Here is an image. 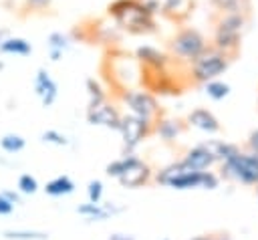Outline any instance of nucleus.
Returning a JSON list of instances; mask_svg holds the SVG:
<instances>
[{
  "label": "nucleus",
  "instance_id": "f257e3e1",
  "mask_svg": "<svg viewBox=\"0 0 258 240\" xmlns=\"http://www.w3.org/2000/svg\"><path fill=\"white\" fill-rule=\"evenodd\" d=\"M107 16L113 18L121 32L133 36L157 32V18L139 0H111L107 4Z\"/></svg>",
  "mask_w": 258,
  "mask_h": 240
},
{
  "label": "nucleus",
  "instance_id": "f03ea898",
  "mask_svg": "<svg viewBox=\"0 0 258 240\" xmlns=\"http://www.w3.org/2000/svg\"><path fill=\"white\" fill-rule=\"evenodd\" d=\"M214 26V46L234 54L242 44V34L248 26V12H218Z\"/></svg>",
  "mask_w": 258,
  "mask_h": 240
},
{
  "label": "nucleus",
  "instance_id": "7ed1b4c3",
  "mask_svg": "<svg viewBox=\"0 0 258 240\" xmlns=\"http://www.w3.org/2000/svg\"><path fill=\"white\" fill-rule=\"evenodd\" d=\"M232 61V54L216 48V46H208L196 61H191V77L198 83H208L212 79H218L222 73L228 71Z\"/></svg>",
  "mask_w": 258,
  "mask_h": 240
},
{
  "label": "nucleus",
  "instance_id": "20e7f679",
  "mask_svg": "<svg viewBox=\"0 0 258 240\" xmlns=\"http://www.w3.org/2000/svg\"><path fill=\"white\" fill-rule=\"evenodd\" d=\"M208 48V40L206 36L194 28V26H183L175 32V36L169 40V50L173 56H177L179 61H196L204 50Z\"/></svg>",
  "mask_w": 258,
  "mask_h": 240
},
{
  "label": "nucleus",
  "instance_id": "39448f33",
  "mask_svg": "<svg viewBox=\"0 0 258 240\" xmlns=\"http://www.w3.org/2000/svg\"><path fill=\"white\" fill-rule=\"evenodd\" d=\"M121 101L127 105V109L147 121H153L159 115V103L155 99L153 93L149 91H137V89H129L121 95Z\"/></svg>",
  "mask_w": 258,
  "mask_h": 240
},
{
  "label": "nucleus",
  "instance_id": "423d86ee",
  "mask_svg": "<svg viewBox=\"0 0 258 240\" xmlns=\"http://www.w3.org/2000/svg\"><path fill=\"white\" fill-rule=\"evenodd\" d=\"M151 125L153 121H147V119H141L133 113L129 115H123L121 117V123H119V133L123 137V147H125V153H133V149L139 145V141L149 135L151 131Z\"/></svg>",
  "mask_w": 258,
  "mask_h": 240
},
{
  "label": "nucleus",
  "instance_id": "0eeeda50",
  "mask_svg": "<svg viewBox=\"0 0 258 240\" xmlns=\"http://www.w3.org/2000/svg\"><path fill=\"white\" fill-rule=\"evenodd\" d=\"M224 167H226V173L236 177L238 182L258 184V153L246 155V153L236 151L232 157L224 161Z\"/></svg>",
  "mask_w": 258,
  "mask_h": 240
},
{
  "label": "nucleus",
  "instance_id": "6e6552de",
  "mask_svg": "<svg viewBox=\"0 0 258 240\" xmlns=\"http://www.w3.org/2000/svg\"><path fill=\"white\" fill-rule=\"evenodd\" d=\"M32 89H34V95L40 99L42 107H52L54 101L58 99V85L52 79L50 71L44 69V67L36 69V75H34V81H32Z\"/></svg>",
  "mask_w": 258,
  "mask_h": 240
},
{
  "label": "nucleus",
  "instance_id": "1a4fd4ad",
  "mask_svg": "<svg viewBox=\"0 0 258 240\" xmlns=\"http://www.w3.org/2000/svg\"><path fill=\"white\" fill-rule=\"evenodd\" d=\"M87 121L91 125H103V127H109V129H119V123H121V115L119 111L105 99L93 107H87Z\"/></svg>",
  "mask_w": 258,
  "mask_h": 240
},
{
  "label": "nucleus",
  "instance_id": "9d476101",
  "mask_svg": "<svg viewBox=\"0 0 258 240\" xmlns=\"http://www.w3.org/2000/svg\"><path fill=\"white\" fill-rule=\"evenodd\" d=\"M149 175H151L149 165H147L145 161H141L139 157L131 155V159H129V163H127V167L121 171V175H119L117 179H119V182H121V186H125V188H139V186L147 184Z\"/></svg>",
  "mask_w": 258,
  "mask_h": 240
},
{
  "label": "nucleus",
  "instance_id": "9b49d317",
  "mask_svg": "<svg viewBox=\"0 0 258 240\" xmlns=\"http://www.w3.org/2000/svg\"><path fill=\"white\" fill-rule=\"evenodd\" d=\"M135 58L145 67V71H165L169 65V54L151 44H141L135 48Z\"/></svg>",
  "mask_w": 258,
  "mask_h": 240
},
{
  "label": "nucleus",
  "instance_id": "f8f14e48",
  "mask_svg": "<svg viewBox=\"0 0 258 240\" xmlns=\"http://www.w3.org/2000/svg\"><path fill=\"white\" fill-rule=\"evenodd\" d=\"M155 18L157 16H175L183 10L187 0H139Z\"/></svg>",
  "mask_w": 258,
  "mask_h": 240
},
{
  "label": "nucleus",
  "instance_id": "ddd939ff",
  "mask_svg": "<svg viewBox=\"0 0 258 240\" xmlns=\"http://www.w3.org/2000/svg\"><path fill=\"white\" fill-rule=\"evenodd\" d=\"M71 36L67 32H60V30H52L48 36H46V52H48V58L52 63H58L62 58V54L67 52V48L71 46Z\"/></svg>",
  "mask_w": 258,
  "mask_h": 240
},
{
  "label": "nucleus",
  "instance_id": "4468645a",
  "mask_svg": "<svg viewBox=\"0 0 258 240\" xmlns=\"http://www.w3.org/2000/svg\"><path fill=\"white\" fill-rule=\"evenodd\" d=\"M77 212H79L81 216H85L87 220H91V222H103V220H107L109 216L121 212V208L101 206V202H99V204H95V202H87V204H81V206L77 208Z\"/></svg>",
  "mask_w": 258,
  "mask_h": 240
},
{
  "label": "nucleus",
  "instance_id": "2eb2a0df",
  "mask_svg": "<svg viewBox=\"0 0 258 240\" xmlns=\"http://www.w3.org/2000/svg\"><path fill=\"white\" fill-rule=\"evenodd\" d=\"M0 54H14V56H28L32 54V42L24 36L10 34L6 40L0 42Z\"/></svg>",
  "mask_w": 258,
  "mask_h": 240
},
{
  "label": "nucleus",
  "instance_id": "dca6fc26",
  "mask_svg": "<svg viewBox=\"0 0 258 240\" xmlns=\"http://www.w3.org/2000/svg\"><path fill=\"white\" fill-rule=\"evenodd\" d=\"M44 194L50 196V198H62V196H71L75 192V182L69 177V175H56L52 179H48L44 184Z\"/></svg>",
  "mask_w": 258,
  "mask_h": 240
},
{
  "label": "nucleus",
  "instance_id": "f3484780",
  "mask_svg": "<svg viewBox=\"0 0 258 240\" xmlns=\"http://www.w3.org/2000/svg\"><path fill=\"white\" fill-rule=\"evenodd\" d=\"M187 121L191 123V125H196L198 129H202V131H208V133H216L218 129H220V123H218V119L208 111V109H204V107H200V109H194L191 113H189V117H187Z\"/></svg>",
  "mask_w": 258,
  "mask_h": 240
},
{
  "label": "nucleus",
  "instance_id": "a211bd4d",
  "mask_svg": "<svg viewBox=\"0 0 258 240\" xmlns=\"http://www.w3.org/2000/svg\"><path fill=\"white\" fill-rule=\"evenodd\" d=\"M191 169H206L212 161H214V155L204 147V145H200V147H196V149H191L187 155H185V159H183Z\"/></svg>",
  "mask_w": 258,
  "mask_h": 240
},
{
  "label": "nucleus",
  "instance_id": "6ab92c4d",
  "mask_svg": "<svg viewBox=\"0 0 258 240\" xmlns=\"http://www.w3.org/2000/svg\"><path fill=\"white\" fill-rule=\"evenodd\" d=\"M0 147H2V151L10 153V155H16L26 147V139L18 133H6V135L0 137Z\"/></svg>",
  "mask_w": 258,
  "mask_h": 240
},
{
  "label": "nucleus",
  "instance_id": "aec40b11",
  "mask_svg": "<svg viewBox=\"0 0 258 240\" xmlns=\"http://www.w3.org/2000/svg\"><path fill=\"white\" fill-rule=\"evenodd\" d=\"M216 12H248L250 0H210Z\"/></svg>",
  "mask_w": 258,
  "mask_h": 240
},
{
  "label": "nucleus",
  "instance_id": "412c9836",
  "mask_svg": "<svg viewBox=\"0 0 258 240\" xmlns=\"http://www.w3.org/2000/svg\"><path fill=\"white\" fill-rule=\"evenodd\" d=\"M2 236L6 240H48V234L40 232V230H16V228H10V230H4Z\"/></svg>",
  "mask_w": 258,
  "mask_h": 240
},
{
  "label": "nucleus",
  "instance_id": "4be33fe9",
  "mask_svg": "<svg viewBox=\"0 0 258 240\" xmlns=\"http://www.w3.org/2000/svg\"><path fill=\"white\" fill-rule=\"evenodd\" d=\"M85 89H87V95H89V107H93V105H97V103H101V101L107 99V91H105L103 85H101L97 79H93V77H89V79L85 81Z\"/></svg>",
  "mask_w": 258,
  "mask_h": 240
},
{
  "label": "nucleus",
  "instance_id": "5701e85b",
  "mask_svg": "<svg viewBox=\"0 0 258 240\" xmlns=\"http://www.w3.org/2000/svg\"><path fill=\"white\" fill-rule=\"evenodd\" d=\"M155 131H157V135H159L161 139L171 141V139H175V137L179 135L181 127H179V123L173 121V119H159L157 125H155Z\"/></svg>",
  "mask_w": 258,
  "mask_h": 240
},
{
  "label": "nucleus",
  "instance_id": "b1692460",
  "mask_svg": "<svg viewBox=\"0 0 258 240\" xmlns=\"http://www.w3.org/2000/svg\"><path fill=\"white\" fill-rule=\"evenodd\" d=\"M204 85H206V95L210 99H214V101H222V99H226L230 95V85L220 81V79H212V81H208Z\"/></svg>",
  "mask_w": 258,
  "mask_h": 240
},
{
  "label": "nucleus",
  "instance_id": "393cba45",
  "mask_svg": "<svg viewBox=\"0 0 258 240\" xmlns=\"http://www.w3.org/2000/svg\"><path fill=\"white\" fill-rule=\"evenodd\" d=\"M38 179L32 175V173H20L18 179H16V190L22 194V196H32L38 192Z\"/></svg>",
  "mask_w": 258,
  "mask_h": 240
},
{
  "label": "nucleus",
  "instance_id": "a878e982",
  "mask_svg": "<svg viewBox=\"0 0 258 240\" xmlns=\"http://www.w3.org/2000/svg\"><path fill=\"white\" fill-rule=\"evenodd\" d=\"M40 139L44 141V143H50V145H69V139L60 133V131H56V129H46L42 135H40Z\"/></svg>",
  "mask_w": 258,
  "mask_h": 240
},
{
  "label": "nucleus",
  "instance_id": "bb28decb",
  "mask_svg": "<svg viewBox=\"0 0 258 240\" xmlns=\"http://www.w3.org/2000/svg\"><path fill=\"white\" fill-rule=\"evenodd\" d=\"M87 196H89V202L99 204L101 198H103V182L101 179H91L89 186H87Z\"/></svg>",
  "mask_w": 258,
  "mask_h": 240
},
{
  "label": "nucleus",
  "instance_id": "cd10ccee",
  "mask_svg": "<svg viewBox=\"0 0 258 240\" xmlns=\"http://www.w3.org/2000/svg\"><path fill=\"white\" fill-rule=\"evenodd\" d=\"M22 6L28 12H46L52 6V0H22Z\"/></svg>",
  "mask_w": 258,
  "mask_h": 240
},
{
  "label": "nucleus",
  "instance_id": "c85d7f7f",
  "mask_svg": "<svg viewBox=\"0 0 258 240\" xmlns=\"http://www.w3.org/2000/svg\"><path fill=\"white\" fill-rule=\"evenodd\" d=\"M12 212H14V204L0 192V216H8Z\"/></svg>",
  "mask_w": 258,
  "mask_h": 240
},
{
  "label": "nucleus",
  "instance_id": "c756f323",
  "mask_svg": "<svg viewBox=\"0 0 258 240\" xmlns=\"http://www.w3.org/2000/svg\"><path fill=\"white\" fill-rule=\"evenodd\" d=\"M2 194L14 204V206H18V204H22V194L18 192V190H2Z\"/></svg>",
  "mask_w": 258,
  "mask_h": 240
},
{
  "label": "nucleus",
  "instance_id": "7c9ffc66",
  "mask_svg": "<svg viewBox=\"0 0 258 240\" xmlns=\"http://www.w3.org/2000/svg\"><path fill=\"white\" fill-rule=\"evenodd\" d=\"M107 240H135L133 236H129V234H121V232H115V234H111Z\"/></svg>",
  "mask_w": 258,
  "mask_h": 240
},
{
  "label": "nucleus",
  "instance_id": "2f4dec72",
  "mask_svg": "<svg viewBox=\"0 0 258 240\" xmlns=\"http://www.w3.org/2000/svg\"><path fill=\"white\" fill-rule=\"evenodd\" d=\"M250 145H252V149L258 153V129H256V131L250 135Z\"/></svg>",
  "mask_w": 258,
  "mask_h": 240
},
{
  "label": "nucleus",
  "instance_id": "473e14b6",
  "mask_svg": "<svg viewBox=\"0 0 258 240\" xmlns=\"http://www.w3.org/2000/svg\"><path fill=\"white\" fill-rule=\"evenodd\" d=\"M10 34H12V32H10V28H0V42H2V40H6Z\"/></svg>",
  "mask_w": 258,
  "mask_h": 240
},
{
  "label": "nucleus",
  "instance_id": "72a5a7b5",
  "mask_svg": "<svg viewBox=\"0 0 258 240\" xmlns=\"http://www.w3.org/2000/svg\"><path fill=\"white\" fill-rule=\"evenodd\" d=\"M2 69H4V63H2V61H0V71H2Z\"/></svg>",
  "mask_w": 258,
  "mask_h": 240
},
{
  "label": "nucleus",
  "instance_id": "f704fd0d",
  "mask_svg": "<svg viewBox=\"0 0 258 240\" xmlns=\"http://www.w3.org/2000/svg\"><path fill=\"white\" fill-rule=\"evenodd\" d=\"M163 240H169V238H163Z\"/></svg>",
  "mask_w": 258,
  "mask_h": 240
},
{
  "label": "nucleus",
  "instance_id": "c9c22d12",
  "mask_svg": "<svg viewBox=\"0 0 258 240\" xmlns=\"http://www.w3.org/2000/svg\"><path fill=\"white\" fill-rule=\"evenodd\" d=\"M206 240H208V238H206Z\"/></svg>",
  "mask_w": 258,
  "mask_h": 240
}]
</instances>
